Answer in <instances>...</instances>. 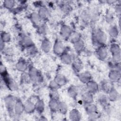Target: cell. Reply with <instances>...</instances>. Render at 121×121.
<instances>
[{
  "instance_id": "obj_1",
  "label": "cell",
  "mask_w": 121,
  "mask_h": 121,
  "mask_svg": "<svg viewBox=\"0 0 121 121\" xmlns=\"http://www.w3.org/2000/svg\"><path fill=\"white\" fill-rule=\"evenodd\" d=\"M110 51L112 53L113 60L116 62H119L121 60V52L119 46L116 43L111 45Z\"/></svg>"
},
{
  "instance_id": "obj_2",
  "label": "cell",
  "mask_w": 121,
  "mask_h": 121,
  "mask_svg": "<svg viewBox=\"0 0 121 121\" xmlns=\"http://www.w3.org/2000/svg\"><path fill=\"white\" fill-rule=\"evenodd\" d=\"M95 38L96 41L101 44H104L106 41V35L103 31L100 30L96 32Z\"/></svg>"
},
{
  "instance_id": "obj_3",
  "label": "cell",
  "mask_w": 121,
  "mask_h": 121,
  "mask_svg": "<svg viewBox=\"0 0 121 121\" xmlns=\"http://www.w3.org/2000/svg\"><path fill=\"white\" fill-rule=\"evenodd\" d=\"M6 106L9 111H12L14 108L15 101L12 96L9 95L5 99Z\"/></svg>"
},
{
  "instance_id": "obj_4",
  "label": "cell",
  "mask_w": 121,
  "mask_h": 121,
  "mask_svg": "<svg viewBox=\"0 0 121 121\" xmlns=\"http://www.w3.org/2000/svg\"><path fill=\"white\" fill-rule=\"evenodd\" d=\"M64 50V46L62 43L60 41H57L53 46V50L55 53L56 54H61Z\"/></svg>"
},
{
  "instance_id": "obj_5",
  "label": "cell",
  "mask_w": 121,
  "mask_h": 121,
  "mask_svg": "<svg viewBox=\"0 0 121 121\" xmlns=\"http://www.w3.org/2000/svg\"><path fill=\"white\" fill-rule=\"evenodd\" d=\"M87 88L90 93H95L98 89V84L94 81L90 80L86 83Z\"/></svg>"
},
{
  "instance_id": "obj_6",
  "label": "cell",
  "mask_w": 121,
  "mask_h": 121,
  "mask_svg": "<svg viewBox=\"0 0 121 121\" xmlns=\"http://www.w3.org/2000/svg\"><path fill=\"white\" fill-rule=\"evenodd\" d=\"M28 74L30 77V79L32 81L34 82L38 81L39 78V75L38 74V71L35 68L32 67L30 69Z\"/></svg>"
},
{
  "instance_id": "obj_7",
  "label": "cell",
  "mask_w": 121,
  "mask_h": 121,
  "mask_svg": "<svg viewBox=\"0 0 121 121\" xmlns=\"http://www.w3.org/2000/svg\"><path fill=\"white\" fill-rule=\"evenodd\" d=\"M108 93V99L111 101H114L117 100L119 98V94L117 90L114 87H111Z\"/></svg>"
},
{
  "instance_id": "obj_8",
  "label": "cell",
  "mask_w": 121,
  "mask_h": 121,
  "mask_svg": "<svg viewBox=\"0 0 121 121\" xmlns=\"http://www.w3.org/2000/svg\"><path fill=\"white\" fill-rule=\"evenodd\" d=\"M97 54L98 57L102 60H104L108 55V51L107 48L104 46L100 47L97 50Z\"/></svg>"
},
{
  "instance_id": "obj_9",
  "label": "cell",
  "mask_w": 121,
  "mask_h": 121,
  "mask_svg": "<svg viewBox=\"0 0 121 121\" xmlns=\"http://www.w3.org/2000/svg\"><path fill=\"white\" fill-rule=\"evenodd\" d=\"M51 47L52 44L50 41L46 39H45L43 41L41 44V48L44 52H47L50 51Z\"/></svg>"
},
{
  "instance_id": "obj_10",
  "label": "cell",
  "mask_w": 121,
  "mask_h": 121,
  "mask_svg": "<svg viewBox=\"0 0 121 121\" xmlns=\"http://www.w3.org/2000/svg\"><path fill=\"white\" fill-rule=\"evenodd\" d=\"M120 72L117 70H112L109 72V79L113 82L118 81L120 78Z\"/></svg>"
},
{
  "instance_id": "obj_11",
  "label": "cell",
  "mask_w": 121,
  "mask_h": 121,
  "mask_svg": "<svg viewBox=\"0 0 121 121\" xmlns=\"http://www.w3.org/2000/svg\"><path fill=\"white\" fill-rule=\"evenodd\" d=\"M60 34L62 37L66 38L69 37V35H71V31L70 28L69 26H64L61 28Z\"/></svg>"
},
{
  "instance_id": "obj_12",
  "label": "cell",
  "mask_w": 121,
  "mask_h": 121,
  "mask_svg": "<svg viewBox=\"0 0 121 121\" xmlns=\"http://www.w3.org/2000/svg\"><path fill=\"white\" fill-rule=\"evenodd\" d=\"M79 80L84 83H87L90 80L91 75L87 72L82 73L79 75Z\"/></svg>"
},
{
  "instance_id": "obj_13",
  "label": "cell",
  "mask_w": 121,
  "mask_h": 121,
  "mask_svg": "<svg viewBox=\"0 0 121 121\" xmlns=\"http://www.w3.org/2000/svg\"><path fill=\"white\" fill-rule=\"evenodd\" d=\"M54 81L59 86H61L66 84L67 80L64 76L60 74L56 77Z\"/></svg>"
},
{
  "instance_id": "obj_14",
  "label": "cell",
  "mask_w": 121,
  "mask_h": 121,
  "mask_svg": "<svg viewBox=\"0 0 121 121\" xmlns=\"http://www.w3.org/2000/svg\"><path fill=\"white\" fill-rule=\"evenodd\" d=\"M15 112L17 114H20L24 110V105L20 101H17L15 102L14 108Z\"/></svg>"
},
{
  "instance_id": "obj_15",
  "label": "cell",
  "mask_w": 121,
  "mask_h": 121,
  "mask_svg": "<svg viewBox=\"0 0 121 121\" xmlns=\"http://www.w3.org/2000/svg\"><path fill=\"white\" fill-rule=\"evenodd\" d=\"M38 15L41 19H46L49 16L48 10L45 7H42L39 10Z\"/></svg>"
},
{
  "instance_id": "obj_16",
  "label": "cell",
  "mask_w": 121,
  "mask_h": 121,
  "mask_svg": "<svg viewBox=\"0 0 121 121\" xmlns=\"http://www.w3.org/2000/svg\"><path fill=\"white\" fill-rule=\"evenodd\" d=\"M35 109V104L31 101L26 102L24 105V110L27 112H31Z\"/></svg>"
},
{
  "instance_id": "obj_17",
  "label": "cell",
  "mask_w": 121,
  "mask_h": 121,
  "mask_svg": "<svg viewBox=\"0 0 121 121\" xmlns=\"http://www.w3.org/2000/svg\"><path fill=\"white\" fill-rule=\"evenodd\" d=\"M69 117L72 120H79L80 114L77 109H73L69 113Z\"/></svg>"
},
{
  "instance_id": "obj_18",
  "label": "cell",
  "mask_w": 121,
  "mask_h": 121,
  "mask_svg": "<svg viewBox=\"0 0 121 121\" xmlns=\"http://www.w3.org/2000/svg\"><path fill=\"white\" fill-rule=\"evenodd\" d=\"M83 99L87 104H90L93 101V96L91 93L89 91L84 93L83 95Z\"/></svg>"
},
{
  "instance_id": "obj_19",
  "label": "cell",
  "mask_w": 121,
  "mask_h": 121,
  "mask_svg": "<svg viewBox=\"0 0 121 121\" xmlns=\"http://www.w3.org/2000/svg\"><path fill=\"white\" fill-rule=\"evenodd\" d=\"M68 94L70 97L73 98L76 97L78 95V89L77 87L73 86H70L68 90Z\"/></svg>"
},
{
  "instance_id": "obj_20",
  "label": "cell",
  "mask_w": 121,
  "mask_h": 121,
  "mask_svg": "<svg viewBox=\"0 0 121 121\" xmlns=\"http://www.w3.org/2000/svg\"><path fill=\"white\" fill-rule=\"evenodd\" d=\"M86 112L89 115H92L94 113H97V112H96L97 109H96L95 105L94 104H87L86 108Z\"/></svg>"
},
{
  "instance_id": "obj_21",
  "label": "cell",
  "mask_w": 121,
  "mask_h": 121,
  "mask_svg": "<svg viewBox=\"0 0 121 121\" xmlns=\"http://www.w3.org/2000/svg\"><path fill=\"white\" fill-rule=\"evenodd\" d=\"M16 68L19 71H24L27 68V64L24 60H20L17 63Z\"/></svg>"
},
{
  "instance_id": "obj_22",
  "label": "cell",
  "mask_w": 121,
  "mask_h": 121,
  "mask_svg": "<svg viewBox=\"0 0 121 121\" xmlns=\"http://www.w3.org/2000/svg\"><path fill=\"white\" fill-rule=\"evenodd\" d=\"M61 60L64 63L68 64L71 63L72 59L71 56L69 54L65 53L61 54Z\"/></svg>"
},
{
  "instance_id": "obj_23",
  "label": "cell",
  "mask_w": 121,
  "mask_h": 121,
  "mask_svg": "<svg viewBox=\"0 0 121 121\" xmlns=\"http://www.w3.org/2000/svg\"><path fill=\"white\" fill-rule=\"evenodd\" d=\"M59 103L58 100L51 99L49 103V106L52 111H55L58 109Z\"/></svg>"
},
{
  "instance_id": "obj_24",
  "label": "cell",
  "mask_w": 121,
  "mask_h": 121,
  "mask_svg": "<svg viewBox=\"0 0 121 121\" xmlns=\"http://www.w3.org/2000/svg\"><path fill=\"white\" fill-rule=\"evenodd\" d=\"M118 28L115 26H112L109 27V33L112 37H116L118 35Z\"/></svg>"
},
{
  "instance_id": "obj_25",
  "label": "cell",
  "mask_w": 121,
  "mask_h": 121,
  "mask_svg": "<svg viewBox=\"0 0 121 121\" xmlns=\"http://www.w3.org/2000/svg\"><path fill=\"white\" fill-rule=\"evenodd\" d=\"M31 18L33 23H34L35 25H38L40 23L41 19L38 14H37L36 13H33L31 15Z\"/></svg>"
},
{
  "instance_id": "obj_26",
  "label": "cell",
  "mask_w": 121,
  "mask_h": 121,
  "mask_svg": "<svg viewBox=\"0 0 121 121\" xmlns=\"http://www.w3.org/2000/svg\"><path fill=\"white\" fill-rule=\"evenodd\" d=\"M68 107L66 104L63 102H61L59 103V106H58V109L60 112L62 113L63 114H65L67 111Z\"/></svg>"
},
{
  "instance_id": "obj_27",
  "label": "cell",
  "mask_w": 121,
  "mask_h": 121,
  "mask_svg": "<svg viewBox=\"0 0 121 121\" xmlns=\"http://www.w3.org/2000/svg\"><path fill=\"white\" fill-rule=\"evenodd\" d=\"M35 109L39 112H42L44 108V104L43 101L39 100L35 104Z\"/></svg>"
},
{
  "instance_id": "obj_28",
  "label": "cell",
  "mask_w": 121,
  "mask_h": 121,
  "mask_svg": "<svg viewBox=\"0 0 121 121\" xmlns=\"http://www.w3.org/2000/svg\"><path fill=\"white\" fill-rule=\"evenodd\" d=\"M22 43L28 47L33 45V41L31 39L27 36H25L22 38Z\"/></svg>"
},
{
  "instance_id": "obj_29",
  "label": "cell",
  "mask_w": 121,
  "mask_h": 121,
  "mask_svg": "<svg viewBox=\"0 0 121 121\" xmlns=\"http://www.w3.org/2000/svg\"><path fill=\"white\" fill-rule=\"evenodd\" d=\"M75 44V49L76 51H78V52H80L81 51H82L83 48H84V44L83 42L81 41L80 40H79L76 43H74Z\"/></svg>"
},
{
  "instance_id": "obj_30",
  "label": "cell",
  "mask_w": 121,
  "mask_h": 121,
  "mask_svg": "<svg viewBox=\"0 0 121 121\" xmlns=\"http://www.w3.org/2000/svg\"><path fill=\"white\" fill-rule=\"evenodd\" d=\"M15 2L12 0H5L3 2V5L4 7L8 9H12L15 5Z\"/></svg>"
},
{
  "instance_id": "obj_31",
  "label": "cell",
  "mask_w": 121,
  "mask_h": 121,
  "mask_svg": "<svg viewBox=\"0 0 121 121\" xmlns=\"http://www.w3.org/2000/svg\"><path fill=\"white\" fill-rule=\"evenodd\" d=\"M10 40V35L9 33L3 32L1 35V40L4 43L9 42Z\"/></svg>"
},
{
  "instance_id": "obj_32",
  "label": "cell",
  "mask_w": 121,
  "mask_h": 121,
  "mask_svg": "<svg viewBox=\"0 0 121 121\" xmlns=\"http://www.w3.org/2000/svg\"><path fill=\"white\" fill-rule=\"evenodd\" d=\"M101 86H102V88L103 90V91L106 93H108L111 88L109 83L108 82H107L106 81H104L102 83Z\"/></svg>"
},
{
  "instance_id": "obj_33",
  "label": "cell",
  "mask_w": 121,
  "mask_h": 121,
  "mask_svg": "<svg viewBox=\"0 0 121 121\" xmlns=\"http://www.w3.org/2000/svg\"><path fill=\"white\" fill-rule=\"evenodd\" d=\"M108 97L105 95H102L99 98V101L100 103L103 105H105L108 102Z\"/></svg>"
},
{
  "instance_id": "obj_34",
  "label": "cell",
  "mask_w": 121,
  "mask_h": 121,
  "mask_svg": "<svg viewBox=\"0 0 121 121\" xmlns=\"http://www.w3.org/2000/svg\"><path fill=\"white\" fill-rule=\"evenodd\" d=\"M71 41L74 43H76L77 42L80 40V36L77 33H74L71 34Z\"/></svg>"
},
{
  "instance_id": "obj_35",
  "label": "cell",
  "mask_w": 121,
  "mask_h": 121,
  "mask_svg": "<svg viewBox=\"0 0 121 121\" xmlns=\"http://www.w3.org/2000/svg\"><path fill=\"white\" fill-rule=\"evenodd\" d=\"M73 64L74 68L77 71H80L82 69V64L78 60L75 61Z\"/></svg>"
},
{
  "instance_id": "obj_36",
  "label": "cell",
  "mask_w": 121,
  "mask_h": 121,
  "mask_svg": "<svg viewBox=\"0 0 121 121\" xmlns=\"http://www.w3.org/2000/svg\"><path fill=\"white\" fill-rule=\"evenodd\" d=\"M50 86L52 89L53 91H56L59 88V86L54 80V81H51L50 82Z\"/></svg>"
},
{
  "instance_id": "obj_37",
  "label": "cell",
  "mask_w": 121,
  "mask_h": 121,
  "mask_svg": "<svg viewBox=\"0 0 121 121\" xmlns=\"http://www.w3.org/2000/svg\"><path fill=\"white\" fill-rule=\"evenodd\" d=\"M36 49L35 47L34 46V45H32L28 47V52L31 54H33L36 52Z\"/></svg>"
},
{
  "instance_id": "obj_38",
  "label": "cell",
  "mask_w": 121,
  "mask_h": 121,
  "mask_svg": "<svg viewBox=\"0 0 121 121\" xmlns=\"http://www.w3.org/2000/svg\"><path fill=\"white\" fill-rule=\"evenodd\" d=\"M51 99L56 100H58L59 99V94L55 91H53V92L51 94Z\"/></svg>"
},
{
  "instance_id": "obj_39",
  "label": "cell",
  "mask_w": 121,
  "mask_h": 121,
  "mask_svg": "<svg viewBox=\"0 0 121 121\" xmlns=\"http://www.w3.org/2000/svg\"><path fill=\"white\" fill-rule=\"evenodd\" d=\"M46 30H47L46 27V26L45 25L42 26L40 28V30H41L42 33H46V31H47Z\"/></svg>"
},
{
  "instance_id": "obj_40",
  "label": "cell",
  "mask_w": 121,
  "mask_h": 121,
  "mask_svg": "<svg viewBox=\"0 0 121 121\" xmlns=\"http://www.w3.org/2000/svg\"><path fill=\"white\" fill-rule=\"evenodd\" d=\"M106 19L107 20H109L110 19V21H111L112 20V15L110 13L107 15V17H106Z\"/></svg>"
},
{
  "instance_id": "obj_41",
  "label": "cell",
  "mask_w": 121,
  "mask_h": 121,
  "mask_svg": "<svg viewBox=\"0 0 121 121\" xmlns=\"http://www.w3.org/2000/svg\"><path fill=\"white\" fill-rule=\"evenodd\" d=\"M116 11L117 12V14H120L121 13V6L117 5L116 7Z\"/></svg>"
}]
</instances>
